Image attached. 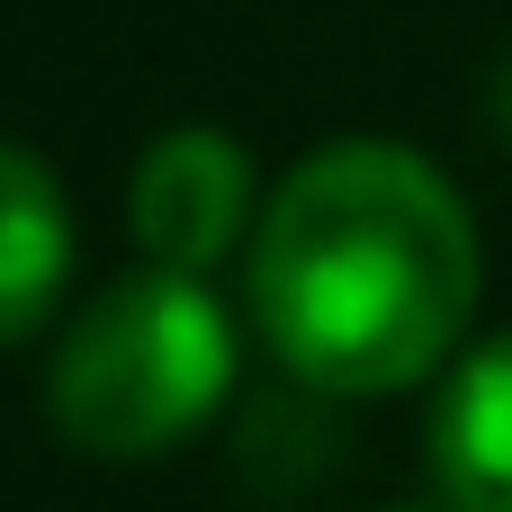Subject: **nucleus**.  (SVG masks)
<instances>
[{"label": "nucleus", "mask_w": 512, "mask_h": 512, "mask_svg": "<svg viewBox=\"0 0 512 512\" xmlns=\"http://www.w3.org/2000/svg\"><path fill=\"white\" fill-rule=\"evenodd\" d=\"M495 117H504V126H512V63H504V72H495Z\"/></svg>", "instance_id": "6"}, {"label": "nucleus", "mask_w": 512, "mask_h": 512, "mask_svg": "<svg viewBox=\"0 0 512 512\" xmlns=\"http://www.w3.org/2000/svg\"><path fill=\"white\" fill-rule=\"evenodd\" d=\"M432 477L450 512H512V333L477 342L432 396Z\"/></svg>", "instance_id": "4"}, {"label": "nucleus", "mask_w": 512, "mask_h": 512, "mask_svg": "<svg viewBox=\"0 0 512 512\" xmlns=\"http://www.w3.org/2000/svg\"><path fill=\"white\" fill-rule=\"evenodd\" d=\"M234 387V324L189 270H135L99 306L72 315L45 414L81 459H162L180 450Z\"/></svg>", "instance_id": "2"}, {"label": "nucleus", "mask_w": 512, "mask_h": 512, "mask_svg": "<svg viewBox=\"0 0 512 512\" xmlns=\"http://www.w3.org/2000/svg\"><path fill=\"white\" fill-rule=\"evenodd\" d=\"M126 225L153 252V270H216L234 252V234L252 225V153L225 126H171L144 144L135 189H126Z\"/></svg>", "instance_id": "3"}, {"label": "nucleus", "mask_w": 512, "mask_h": 512, "mask_svg": "<svg viewBox=\"0 0 512 512\" xmlns=\"http://www.w3.org/2000/svg\"><path fill=\"white\" fill-rule=\"evenodd\" d=\"M477 216L405 144L351 135L306 153L252 234V315L288 378L396 396L432 378L477 315Z\"/></svg>", "instance_id": "1"}, {"label": "nucleus", "mask_w": 512, "mask_h": 512, "mask_svg": "<svg viewBox=\"0 0 512 512\" xmlns=\"http://www.w3.org/2000/svg\"><path fill=\"white\" fill-rule=\"evenodd\" d=\"M387 512H450V504H387Z\"/></svg>", "instance_id": "7"}, {"label": "nucleus", "mask_w": 512, "mask_h": 512, "mask_svg": "<svg viewBox=\"0 0 512 512\" xmlns=\"http://www.w3.org/2000/svg\"><path fill=\"white\" fill-rule=\"evenodd\" d=\"M63 270H72V207H63V180L0 135V351L27 342L54 297H63Z\"/></svg>", "instance_id": "5"}]
</instances>
